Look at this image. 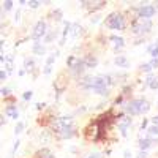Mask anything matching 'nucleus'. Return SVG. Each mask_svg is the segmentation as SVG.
Returning a JSON list of instances; mask_svg holds the SVG:
<instances>
[{"mask_svg": "<svg viewBox=\"0 0 158 158\" xmlns=\"http://www.w3.org/2000/svg\"><path fill=\"white\" fill-rule=\"evenodd\" d=\"M24 70L27 73H32L35 70V60L33 59H25L24 60Z\"/></svg>", "mask_w": 158, "mask_h": 158, "instance_id": "nucleus-24", "label": "nucleus"}, {"mask_svg": "<svg viewBox=\"0 0 158 158\" xmlns=\"http://www.w3.org/2000/svg\"><path fill=\"white\" fill-rule=\"evenodd\" d=\"M22 130H24V123H22V122H18V125H16V128H15V135H19Z\"/></svg>", "mask_w": 158, "mask_h": 158, "instance_id": "nucleus-36", "label": "nucleus"}, {"mask_svg": "<svg viewBox=\"0 0 158 158\" xmlns=\"http://www.w3.org/2000/svg\"><path fill=\"white\" fill-rule=\"evenodd\" d=\"M153 142H156V141H153V139H150V138H147V139H141V141H139V149H141L142 152H146L149 147L153 146Z\"/></svg>", "mask_w": 158, "mask_h": 158, "instance_id": "nucleus-19", "label": "nucleus"}, {"mask_svg": "<svg viewBox=\"0 0 158 158\" xmlns=\"http://www.w3.org/2000/svg\"><path fill=\"white\" fill-rule=\"evenodd\" d=\"M92 90H94L95 94L101 95V97H108L109 95V85L106 82V77H104V76H95Z\"/></svg>", "mask_w": 158, "mask_h": 158, "instance_id": "nucleus-6", "label": "nucleus"}, {"mask_svg": "<svg viewBox=\"0 0 158 158\" xmlns=\"http://www.w3.org/2000/svg\"><path fill=\"white\" fill-rule=\"evenodd\" d=\"M147 51H149V54L152 56V59H158V41L155 44H150Z\"/></svg>", "mask_w": 158, "mask_h": 158, "instance_id": "nucleus-25", "label": "nucleus"}, {"mask_svg": "<svg viewBox=\"0 0 158 158\" xmlns=\"http://www.w3.org/2000/svg\"><path fill=\"white\" fill-rule=\"evenodd\" d=\"M84 62H85V67L87 68H95L97 65H98V59L94 56V54H87L84 57Z\"/></svg>", "mask_w": 158, "mask_h": 158, "instance_id": "nucleus-17", "label": "nucleus"}, {"mask_svg": "<svg viewBox=\"0 0 158 158\" xmlns=\"http://www.w3.org/2000/svg\"><path fill=\"white\" fill-rule=\"evenodd\" d=\"M44 106H46V103H38V104H36V109L41 111V109H44Z\"/></svg>", "mask_w": 158, "mask_h": 158, "instance_id": "nucleus-40", "label": "nucleus"}, {"mask_svg": "<svg viewBox=\"0 0 158 158\" xmlns=\"http://www.w3.org/2000/svg\"><path fill=\"white\" fill-rule=\"evenodd\" d=\"M49 29H48V25L43 19H40L36 24H35V27H33V32H32V38L35 40V41H40L41 38H46Z\"/></svg>", "mask_w": 158, "mask_h": 158, "instance_id": "nucleus-8", "label": "nucleus"}, {"mask_svg": "<svg viewBox=\"0 0 158 158\" xmlns=\"http://www.w3.org/2000/svg\"><path fill=\"white\" fill-rule=\"evenodd\" d=\"M3 8H5V11H10L13 8V2H11V0H5V2H3Z\"/></svg>", "mask_w": 158, "mask_h": 158, "instance_id": "nucleus-35", "label": "nucleus"}, {"mask_svg": "<svg viewBox=\"0 0 158 158\" xmlns=\"http://www.w3.org/2000/svg\"><path fill=\"white\" fill-rule=\"evenodd\" d=\"M138 158H149V156H147V153H146V152H142V150H141V152H139V155H138Z\"/></svg>", "mask_w": 158, "mask_h": 158, "instance_id": "nucleus-42", "label": "nucleus"}, {"mask_svg": "<svg viewBox=\"0 0 158 158\" xmlns=\"http://www.w3.org/2000/svg\"><path fill=\"white\" fill-rule=\"evenodd\" d=\"M54 36H56V30H49V32H48V35H46V38H44V40H46L44 43H51Z\"/></svg>", "mask_w": 158, "mask_h": 158, "instance_id": "nucleus-30", "label": "nucleus"}, {"mask_svg": "<svg viewBox=\"0 0 158 158\" xmlns=\"http://www.w3.org/2000/svg\"><path fill=\"white\" fill-rule=\"evenodd\" d=\"M139 70H141V71H144V73H150L153 68H152V65H150V63H142Z\"/></svg>", "mask_w": 158, "mask_h": 158, "instance_id": "nucleus-28", "label": "nucleus"}, {"mask_svg": "<svg viewBox=\"0 0 158 158\" xmlns=\"http://www.w3.org/2000/svg\"><path fill=\"white\" fill-rule=\"evenodd\" d=\"M155 13H156L155 5H150L147 2L146 5H142V6H139L136 10V18H139V19H149L150 21V18L155 16Z\"/></svg>", "mask_w": 158, "mask_h": 158, "instance_id": "nucleus-7", "label": "nucleus"}, {"mask_svg": "<svg viewBox=\"0 0 158 158\" xmlns=\"http://www.w3.org/2000/svg\"><path fill=\"white\" fill-rule=\"evenodd\" d=\"M0 92H2V97H3V98H6V97L11 95V90H10L8 87H2V90H0Z\"/></svg>", "mask_w": 158, "mask_h": 158, "instance_id": "nucleus-33", "label": "nucleus"}, {"mask_svg": "<svg viewBox=\"0 0 158 158\" xmlns=\"http://www.w3.org/2000/svg\"><path fill=\"white\" fill-rule=\"evenodd\" d=\"M141 130H147V118L142 120V125H141Z\"/></svg>", "mask_w": 158, "mask_h": 158, "instance_id": "nucleus-41", "label": "nucleus"}, {"mask_svg": "<svg viewBox=\"0 0 158 158\" xmlns=\"http://www.w3.org/2000/svg\"><path fill=\"white\" fill-rule=\"evenodd\" d=\"M123 158H131V156H130V152H125V155H123Z\"/></svg>", "mask_w": 158, "mask_h": 158, "instance_id": "nucleus-46", "label": "nucleus"}, {"mask_svg": "<svg viewBox=\"0 0 158 158\" xmlns=\"http://www.w3.org/2000/svg\"><path fill=\"white\" fill-rule=\"evenodd\" d=\"M81 25H77V24H71V36L73 38H76L77 35H79V32H81Z\"/></svg>", "mask_w": 158, "mask_h": 158, "instance_id": "nucleus-27", "label": "nucleus"}, {"mask_svg": "<svg viewBox=\"0 0 158 158\" xmlns=\"http://www.w3.org/2000/svg\"><path fill=\"white\" fill-rule=\"evenodd\" d=\"M114 63L117 65V67H120V68H128V59L125 57V56H118V57H115V60H114Z\"/></svg>", "mask_w": 158, "mask_h": 158, "instance_id": "nucleus-22", "label": "nucleus"}, {"mask_svg": "<svg viewBox=\"0 0 158 158\" xmlns=\"http://www.w3.org/2000/svg\"><path fill=\"white\" fill-rule=\"evenodd\" d=\"M147 131H149V135H150V136H153V135L158 136V127H156V125H150V127L147 128Z\"/></svg>", "mask_w": 158, "mask_h": 158, "instance_id": "nucleus-29", "label": "nucleus"}, {"mask_svg": "<svg viewBox=\"0 0 158 158\" xmlns=\"http://www.w3.org/2000/svg\"><path fill=\"white\" fill-rule=\"evenodd\" d=\"M5 114L8 117H11V118H15V120H18V118H19V109H18L16 104H8L6 109H5Z\"/></svg>", "mask_w": 158, "mask_h": 158, "instance_id": "nucleus-14", "label": "nucleus"}, {"mask_svg": "<svg viewBox=\"0 0 158 158\" xmlns=\"http://www.w3.org/2000/svg\"><path fill=\"white\" fill-rule=\"evenodd\" d=\"M52 18H56V21H62V11L56 10L54 13H52Z\"/></svg>", "mask_w": 158, "mask_h": 158, "instance_id": "nucleus-34", "label": "nucleus"}, {"mask_svg": "<svg viewBox=\"0 0 158 158\" xmlns=\"http://www.w3.org/2000/svg\"><path fill=\"white\" fill-rule=\"evenodd\" d=\"M94 81H95V77H92V76H82L81 79H79V85H81V89H84V90H92Z\"/></svg>", "mask_w": 158, "mask_h": 158, "instance_id": "nucleus-12", "label": "nucleus"}, {"mask_svg": "<svg viewBox=\"0 0 158 158\" xmlns=\"http://www.w3.org/2000/svg\"><path fill=\"white\" fill-rule=\"evenodd\" d=\"M52 131H48V130H44L41 135H40V141H44V142H51V139H52Z\"/></svg>", "mask_w": 158, "mask_h": 158, "instance_id": "nucleus-26", "label": "nucleus"}, {"mask_svg": "<svg viewBox=\"0 0 158 158\" xmlns=\"http://www.w3.org/2000/svg\"><path fill=\"white\" fill-rule=\"evenodd\" d=\"M73 125V115H62V117H56L51 123V131L52 133H60L62 130H65L67 127Z\"/></svg>", "mask_w": 158, "mask_h": 158, "instance_id": "nucleus-5", "label": "nucleus"}, {"mask_svg": "<svg viewBox=\"0 0 158 158\" xmlns=\"http://www.w3.org/2000/svg\"><path fill=\"white\" fill-rule=\"evenodd\" d=\"M57 56H59V52H54V54H51L49 57H48V62H46V65H44V74H49L51 73V70H52V63L56 62V59H57Z\"/></svg>", "mask_w": 158, "mask_h": 158, "instance_id": "nucleus-16", "label": "nucleus"}, {"mask_svg": "<svg viewBox=\"0 0 158 158\" xmlns=\"http://www.w3.org/2000/svg\"><path fill=\"white\" fill-rule=\"evenodd\" d=\"M6 77H8V73L6 71H0V79H2V81H6Z\"/></svg>", "mask_w": 158, "mask_h": 158, "instance_id": "nucleus-37", "label": "nucleus"}, {"mask_svg": "<svg viewBox=\"0 0 158 158\" xmlns=\"http://www.w3.org/2000/svg\"><path fill=\"white\" fill-rule=\"evenodd\" d=\"M32 97H33V92H32V90H27V92H24V95H22L24 101H29V100H30Z\"/></svg>", "mask_w": 158, "mask_h": 158, "instance_id": "nucleus-32", "label": "nucleus"}, {"mask_svg": "<svg viewBox=\"0 0 158 158\" xmlns=\"http://www.w3.org/2000/svg\"><path fill=\"white\" fill-rule=\"evenodd\" d=\"M150 111V103L146 98H135L125 103V112L131 115H139V114H146Z\"/></svg>", "mask_w": 158, "mask_h": 158, "instance_id": "nucleus-1", "label": "nucleus"}, {"mask_svg": "<svg viewBox=\"0 0 158 158\" xmlns=\"http://www.w3.org/2000/svg\"><path fill=\"white\" fill-rule=\"evenodd\" d=\"M67 84H68V81H67V77L63 76V73H60L59 76H57V79L54 81V89H56V92H57V98L60 97V94L67 89Z\"/></svg>", "mask_w": 158, "mask_h": 158, "instance_id": "nucleus-11", "label": "nucleus"}, {"mask_svg": "<svg viewBox=\"0 0 158 158\" xmlns=\"http://www.w3.org/2000/svg\"><path fill=\"white\" fill-rule=\"evenodd\" d=\"M106 3H108V2H104V0H94V2H85V0H84V2H81L82 8H87L90 13L104 8V6H106Z\"/></svg>", "mask_w": 158, "mask_h": 158, "instance_id": "nucleus-10", "label": "nucleus"}, {"mask_svg": "<svg viewBox=\"0 0 158 158\" xmlns=\"http://www.w3.org/2000/svg\"><path fill=\"white\" fill-rule=\"evenodd\" d=\"M44 52H46V46H43L41 41H35V43H33V54H36V56H44Z\"/></svg>", "mask_w": 158, "mask_h": 158, "instance_id": "nucleus-20", "label": "nucleus"}, {"mask_svg": "<svg viewBox=\"0 0 158 158\" xmlns=\"http://www.w3.org/2000/svg\"><path fill=\"white\" fill-rule=\"evenodd\" d=\"M76 135V130H74V127L71 125V127H67L65 130H62L60 133H59V138L60 139H70V138H73Z\"/></svg>", "mask_w": 158, "mask_h": 158, "instance_id": "nucleus-15", "label": "nucleus"}, {"mask_svg": "<svg viewBox=\"0 0 158 158\" xmlns=\"http://www.w3.org/2000/svg\"><path fill=\"white\" fill-rule=\"evenodd\" d=\"M122 101H123V97H122V95H118V97L115 98V101H114V104H115V106H118V104H120Z\"/></svg>", "mask_w": 158, "mask_h": 158, "instance_id": "nucleus-38", "label": "nucleus"}, {"mask_svg": "<svg viewBox=\"0 0 158 158\" xmlns=\"http://www.w3.org/2000/svg\"><path fill=\"white\" fill-rule=\"evenodd\" d=\"M67 67H68V70L71 71V74L76 76V77H79V79L82 77V74H84V71H85V68H87L84 59H79V57H74V56H70V57H68Z\"/></svg>", "mask_w": 158, "mask_h": 158, "instance_id": "nucleus-2", "label": "nucleus"}, {"mask_svg": "<svg viewBox=\"0 0 158 158\" xmlns=\"http://www.w3.org/2000/svg\"><path fill=\"white\" fill-rule=\"evenodd\" d=\"M152 30V21L149 19H139L135 18L131 21V32L135 35H146Z\"/></svg>", "mask_w": 158, "mask_h": 158, "instance_id": "nucleus-4", "label": "nucleus"}, {"mask_svg": "<svg viewBox=\"0 0 158 158\" xmlns=\"http://www.w3.org/2000/svg\"><path fill=\"white\" fill-rule=\"evenodd\" d=\"M27 3H29L30 8H38L40 5H41V2H40V0H29Z\"/></svg>", "mask_w": 158, "mask_h": 158, "instance_id": "nucleus-31", "label": "nucleus"}, {"mask_svg": "<svg viewBox=\"0 0 158 158\" xmlns=\"http://www.w3.org/2000/svg\"><path fill=\"white\" fill-rule=\"evenodd\" d=\"M36 158H56L54 152H51L48 147H43L36 152Z\"/></svg>", "mask_w": 158, "mask_h": 158, "instance_id": "nucleus-18", "label": "nucleus"}, {"mask_svg": "<svg viewBox=\"0 0 158 158\" xmlns=\"http://www.w3.org/2000/svg\"><path fill=\"white\" fill-rule=\"evenodd\" d=\"M19 142H21V141H16V144L13 146V153H15V152L18 150V147H19Z\"/></svg>", "mask_w": 158, "mask_h": 158, "instance_id": "nucleus-44", "label": "nucleus"}, {"mask_svg": "<svg viewBox=\"0 0 158 158\" xmlns=\"http://www.w3.org/2000/svg\"><path fill=\"white\" fill-rule=\"evenodd\" d=\"M101 128H100V125H98V122L95 120L92 125H89L87 127V130H85V138L87 139H90V141H98L100 138H101Z\"/></svg>", "mask_w": 158, "mask_h": 158, "instance_id": "nucleus-9", "label": "nucleus"}, {"mask_svg": "<svg viewBox=\"0 0 158 158\" xmlns=\"http://www.w3.org/2000/svg\"><path fill=\"white\" fill-rule=\"evenodd\" d=\"M87 158H101V153H92V155H89Z\"/></svg>", "mask_w": 158, "mask_h": 158, "instance_id": "nucleus-43", "label": "nucleus"}, {"mask_svg": "<svg viewBox=\"0 0 158 158\" xmlns=\"http://www.w3.org/2000/svg\"><path fill=\"white\" fill-rule=\"evenodd\" d=\"M150 122H152V125H156V127H158V115L152 117V118H150Z\"/></svg>", "mask_w": 158, "mask_h": 158, "instance_id": "nucleus-39", "label": "nucleus"}, {"mask_svg": "<svg viewBox=\"0 0 158 158\" xmlns=\"http://www.w3.org/2000/svg\"><path fill=\"white\" fill-rule=\"evenodd\" d=\"M104 25L111 30H123L125 29V18L122 13H111L104 19Z\"/></svg>", "mask_w": 158, "mask_h": 158, "instance_id": "nucleus-3", "label": "nucleus"}, {"mask_svg": "<svg viewBox=\"0 0 158 158\" xmlns=\"http://www.w3.org/2000/svg\"><path fill=\"white\" fill-rule=\"evenodd\" d=\"M109 40L112 41V44H114L115 49H122L123 44H125V41H123V38H122V36H114V35H112Z\"/></svg>", "mask_w": 158, "mask_h": 158, "instance_id": "nucleus-23", "label": "nucleus"}, {"mask_svg": "<svg viewBox=\"0 0 158 158\" xmlns=\"http://www.w3.org/2000/svg\"><path fill=\"white\" fill-rule=\"evenodd\" d=\"M5 123H6V118H5V117L2 115V118H0V125H2V127H3Z\"/></svg>", "mask_w": 158, "mask_h": 158, "instance_id": "nucleus-45", "label": "nucleus"}, {"mask_svg": "<svg viewBox=\"0 0 158 158\" xmlns=\"http://www.w3.org/2000/svg\"><path fill=\"white\" fill-rule=\"evenodd\" d=\"M131 122H133V118L128 115V117L123 118L120 123H118V130H120V135H122V136H127V133H128V127L131 125Z\"/></svg>", "mask_w": 158, "mask_h": 158, "instance_id": "nucleus-13", "label": "nucleus"}, {"mask_svg": "<svg viewBox=\"0 0 158 158\" xmlns=\"http://www.w3.org/2000/svg\"><path fill=\"white\" fill-rule=\"evenodd\" d=\"M146 85H149L152 90H156V89H158V77H155V76L149 74V76H147V79H146Z\"/></svg>", "mask_w": 158, "mask_h": 158, "instance_id": "nucleus-21", "label": "nucleus"}]
</instances>
